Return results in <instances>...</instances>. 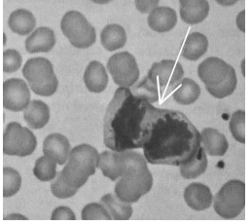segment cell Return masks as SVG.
Here are the masks:
<instances>
[{"mask_svg":"<svg viewBox=\"0 0 250 224\" xmlns=\"http://www.w3.org/2000/svg\"><path fill=\"white\" fill-rule=\"evenodd\" d=\"M147 127L142 148L146 161L153 165L181 166L202 144L201 134L182 112L155 109Z\"/></svg>","mask_w":250,"mask_h":224,"instance_id":"1","label":"cell"},{"mask_svg":"<svg viewBox=\"0 0 250 224\" xmlns=\"http://www.w3.org/2000/svg\"><path fill=\"white\" fill-rule=\"evenodd\" d=\"M155 108L127 88L115 92L104 120V141L112 151L123 152L143 146L146 123Z\"/></svg>","mask_w":250,"mask_h":224,"instance_id":"2","label":"cell"},{"mask_svg":"<svg viewBox=\"0 0 250 224\" xmlns=\"http://www.w3.org/2000/svg\"><path fill=\"white\" fill-rule=\"evenodd\" d=\"M125 173L115 185L117 197L125 203H135L147 194L153 185V177L147 167L146 159L134 151H123Z\"/></svg>","mask_w":250,"mask_h":224,"instance_id":"3","label":"cell"},{"mask_svg":"<svg viewBox=\"0 0 250 224\" xmlns=\"http://www.w3.org/2000/svg\"><path fill=\"white\" fill-rule=\"evenodd\" d=\"M198 74L208 93L216 99L229 97L237 88L235 68L219 58L205 60L199 66Z\"/></svg>","mask_w":250,"mask_h":224,"instance_id":"4","label":"cell"},{"mask_svg":"<svg viewBox=\"0 0 250 224\" xmlns=\"http://www.w3.org/2000/svg\"><path fill=\"white\" fill-rule=\"evenodd\" d=\"M98 150L87 143L74 147L69 154L68 163L61 172L64 180L73 188L79 189L95 175L99 162Z\"/></svg>","mask_w":250,"mask_h":224,"instance_id":"5","label":"cell"},{"mask_svg":"<svg viewBox=\"0 0 250 224\" xmlns=\"http://www.w3.org/2000/svg\"><path fill=\"white\" fill-rule=\"evenodd\" d=\"M22 74L36 95L51 97L58 89L59 81L53 65L45 58L28 60L22 68Z\"/></svg>","mask_w":250,"mask_h":224,"instance_id":"6","label":"cell"},{"mask_svg":"<svg viewBox=\"0 0 250 224\" xmlns=\"http://www.w3.org/2000/svg\"><path fill=\"white\" fill-rule=\"evenodd\" d=\"M246 184L241 180L225 183L214 197V211L224 220H234L245 209Z\"/></svg>","mask_w":250,"mask_h":224,"instance_id":"7","label":"cell"},{"mask_svg":"<svg viewBox=\"0 0 250 224\" xmlns=\"http://www.w3.org/2000/svg\"><path fill=\"white\" fill-rule=\"evenodd\" d=\"M61 27L64 36L76 48L86 49L96 42L95 27L78 11L67 12L62 19Z\"/></svg>","mask_w":250,"mask_h":224,"instance_id":"8","label":"cell"},{"mask_svg":"<svg viewBox=\"0 0 250 224\" xmlns=\"http://www.w3.org/2000/svg\"><path fill=\"white\" fill-rule=\"evenodd\" d=\"M37 140L33 133L17 122L9 123L3 134V151L7 155L24 157L32 154Z\"/></svg>","mask_w":250,"mask_h":224,"instance_id":"9","label":"cell"},{"mask_svg":"<svg viewBox=\"0 0 250 224\" xmlns=\"http://www.w3.org/2000/svg\"><path fill=\"white\" fill-rule=\"evenodd\" d=\"M147 75L156 81L160 98L166 99L180 83L184 70L181 64L173 60H164L154 63Z\"/></svg>","mask_w":250,"mask_h":224,"instance_id":"10","label":"cell"},{"mask_svg":"<svg viewBox=\"0 0 250 224\" xmlns=\"http://www.w3.org/2000/svg\"><path fill=\"white\" fill-rule=\"evenodd\" d=\"M107 69L115 84L121 88L133 86L139 78V68L135 58L128 52H120L110 57Z\"/></svg>","mask_w":250,"mask_h":224,"instance_id":"11","label":"cell"},{"mask_svg":"<svg viewBox=\"0 0 250 224\" xmlns=\"http://www.w3.org/2000/svg\"><path fill=\"white\" fill-rule=\"evenodd\" d=\"M30 92L25 82L20 78H11L3 84V107L5 110L19 112L30 104Z\"/></svg>","mask_w":250,"mask_h":224,"instance_id":"12","label":"cell"},{"mask_svg":"<svg viewBox=\"0 0 250 224\" xmlns=\"http://www.w3.org/2000/svg\"><path fill=\"white\" fill-rule=\"evenodd\" d=\"M125 167L126 164L122 152L104 151L99 156L98 168L101 169L104 177L113 181L124 175Z\"/></svg>","mask_w":250,"mask_h":224,"instance_id":"13","label":"cell"},{"mask_svg":"<svg viewBox=\"0 0 250 224\" xmlns=\"http://www.w3.org/2000/svg\"><path fill=\"white\" fill-rule=\"evenodd\" d=\"M43 152L54 159L57 164L63 165L70 154V143L66 136L61 134H51L43 142Z\"/></svg>","mask_w":250,"mask_h":224,"instance_id":"14","label":"cell"},{"mask_svg":"<svg viewBox=\"0 0 250 224\" xmlns=\"http://www.w3.org/2000/svg\"><path fill=\"white\" fill-rule=\"evenodd\" d=\"M186 204L195 211H205L211 206L213 196L209 187L203 183L194 182L184 191Z\"/></svg>","mask_w":250,"mask_h":224,"instance_id":"15","label":"cell"},{"mask_svg":"<svg viewBox=\"0 0 250 224\" xmlns=\"http://www.w3.org/2000/svg\"><path fill=\"white\" fill-rule=\"evenodd\" d=\"M56 44L54 31L49 27H38L25 40V50L30 53L50 52Z\"/></svg>","mask_w":250,"mask_h":224,"instance_id":"16","label":"cell"},{"mask_svg":"<svg viewBox=\"0 0 250 224\" xmlns=\"http://www.w3.org/2000/svg\"><path fill=\"white\" fill-rule=\"evenodd\" d=\"M203 147L210 156H223L228 151L229 143L226 136L218 130L206 128L201 133Z\"/></svg>","mask_w":250,"mask_h":224,"instance_id":"17","label":"cell"},{"mask_svg":"<svg viewBox=\"0 0 250 224\" xmlns=\"http://www.w3.org/2000/svg\"><path fill=\"white\" fill-rule=\"evenodd\" d=\"M87 89L93 93L104 92L108 84V75L102 63L94 61L89 64L84 73Z\"/></svg>","mask_w":250,"mask_h":224,"instance_id":"18","label":"cell"},{"mask_svg":"<svg viewBox=\"0 0 250 224\" xmlns=\"http://www.w3.org/2000/svg\"><path fill=\"white\" fill-rule=\"evenodd\" d=\"M147 22L150 28L157 32H167L175 26L177 16L169 7H157L150 13Z\"/></svg>","mask_w":250,"mask_h":224,"instance_id":"19","label":"cell"},{"mask_svg":"<svg viewBox=\"0 0 250 224\" xmlns=\"http://www.w3.org/2000/svg\"><path fill=\"white\" fill-rule=\"evenodd\" d=\"M179 3L181 19L189 24L202 22L208 15L209 3L206 0H181Z\"/></svg>","mask_w":250,"mask_h":224,"instance_id":"20","label":"cell"},{"mask_svg":"<svg viewBox=\"0 0 250 224\" xmlns=\"http://www.w3.org/2000/svg\"><path fill=\"white\" fill-rule=\"evenodd\" d=\"M8 25L13 32L19 35H27L34 29L36 20L31 12L25 9H19L11 13Z\"/></svg>","mask_w":250,"mask_h":224,"instance_id":"21","label":"cell"},{"mask_svg":"<svg viewBox=\"0 0 250 224\" xmlns=\"http://www.w3.org/2000/svg\"><path fill=\"white\" fill-rule=\"evenodd\" d=\"M208 47V38L200 32H193L187 36L181 55L189 61H197L207 53Z\"/></svg>","mask_w":250,"mask_h":224,"instance_id":"22","label":"cell"},{"mask_svg":"<svg viewBox=\"0 0 250 224\" xmlns=\"http://www.w3.org/2000/svg\"><path fill=\"white\" fill-rule=\"evenodd\" d=\"M23 118L32 129H42L50 119L49 107L41 101H32L23 112Z\"/></svg>","mask_w":250,"mask_h":224,"instance_id":"23","label":"cell"},{"mask_svg":"<svg viewBox=\"0 0 250 224\" xmlns=\"http://www.w3.org/2000/svg\"><path fill=\"white\" fill-rule=\"evenodd\" d=\"M102 205L106 209L113 221H127L131 218L132 208L129 203L120 200L117 195L106 194L101 199Z\"/></svg>","mask_w":250,"mask_h":224,"instance_id":"24","label":"cell"},{"mask_svg":"<svg viewBox=\"0 0 250 224\" xmlns=\"http://www.w3.org/2000/svg\"><path fill=\"white\" fill-rule=\"evenodd\" d=\"M201 95V88L193 79L184 78L172 93L173 100L182 106L194 104Z\"/></svg>","mask_w":250,"mask_h":224,"instance_id":"25","label":"cell"},{"mask_svg":"<svg viewBox=\"0 0 250 224\" xmlns=\"http://www.w3.org/2000/svg\"><path fill=\"white\" fill-rule=\"evenodd\" d=\"M179 167L182 178L186 179H193L203 175L208 169V158L204 147L201 145L196 154Z\"/></svg>","mask_w":250,"mask_h":224,"instance_id":"26","label":"cell"},{"mask_svg":"<svg viewBox=\"0 0 250 224\" xmlns=\"http://www.w3.org/2000/svg\"><path fill=\"white\" fill-rule=\"evenodd\" d=\"M101 41L103 46L110 52L123 48L126 42V33L124 27L119 24L106 25L102 31Z\"/></svg>","mask_w":250,"mask_h":224,"instance_id":"27","label":"cell"},{"mask_svg":"<svg viewBox=\"0 0 250 224\" xmlns=\"http://www.w3.org/2000/svg\"><path fill=\"white\" fill-rule=\"evenodd\" d=\"M34 176L41 181H50L57 177V162L44 155L38 158L33 168Z\"/></svg>","mask_w":250,"mask_h":224,"instance_id":"28","label":"cell"},{"mask_svg":"<svg viewBox=\"0 0 250 224\" xmlns=\"http://www.w3.org/2000/svg\"><path fill=\"white\" fill-rule=\"evenodd\" d=\"M21 185V178L18 171L13 168L3 169V196L12 197L17 194Z\"/></svg>","mask_w":250,"mask_h":224,"instance_id":"29","label":"cell"},{"mask_svg":"<svg viewBox=\"0 0 250 224\" xmlns=\"http://www.w3.org/2000/svg\"><path fill=\"white\" fill-rule=\"evenodd\" d=\"M230 130L235 137L241 143H246V112L238 111L233 113L230 119Z\"/></svg>","mask_w":250,"mask_h":224,"instance_id":"30","label":"cell"},{"mask_svg":"<svg viewBox=\"0 0 250 224\" xmlns=\"http://www.w3.org/2000/svg\"><path fill=\"white\" fill-rule=\"evenodd\" d=\"M51 190L55 197L60 199H67L77 193V189L70 186L63 179L62 173H58L56 179L51 184Z\"/></svg>","mask_w":250,"mask_h":224,"instance_id":"31","label":"cell"},{"mask_svg":"<svg viewBox=\"0 0 250 224\" xmlns=\"http://www.w3.org/2000/svg\"><path fill=\"white\" fill-rule=\"evenodd\" d=\"M83 221H111L106 209L98 203L87 205L82 210Z\"/></svg>","mask_w":250,"mask_h":224,"instance_id":"32","label":"cell"},{"mask_svg":"<svg viewBox=\"0 0 250 224\" xmlns=\"http://www.w3.org/2000/svg\"><path fill=\"white\" fill-rule=\"evenodd\" d=\"M21 56L17 50L9 49L3 53V70L4 72L12 73L20 69L21 66Z\"/></svg>","mask_w":250,"mask_h":224,"instance_id":"33","label":"cell"},{"mask_svg":"<svg viewBox=\"0 0 250 224\" xmlns=\"http://www.w3.org/2000/svg\"><path fill=\"white\" fill-rule=\"evenodd\" d=\"M52 221H75L76 217L68 207H59L52 214Z\"/></svg>","mask_w":250,"mask_h":224,"instance_id":"34","label":"cell"},{"mask_svg":"<svg viewBox=\"0 0 250 224\" xmlns=\"http://www.w3.org/2000/svg\"><path fill=\"white\" fill-rule=\"evenodd\" d=\"M159 1H136L135 5L139 12L148 13L152 12L155 8L158 7Z\"/></svg>","mask_w":250,"mask_h":224,"instance_id":"35","label":"cell"}]
</instances>
